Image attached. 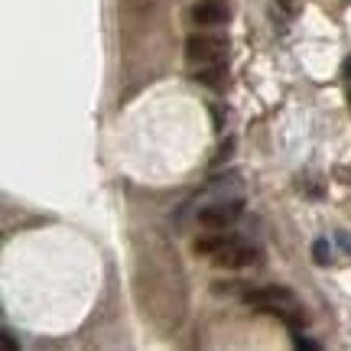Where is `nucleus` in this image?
<instances>
[{
  "label": "nucleus",
  "instance_id": "1",
  "mask_svg": "<svg viewBox=\"0 0 351 351\" xmlns=\"http://www.w3.org/2000/svg\"><path fill=\"white\" fill-rule=\"evenodd\" d=\"M244 302L254 306V309H263V313H276L287 326H300L302 322V309L296 296L289 293L287 287H261V289H251V293H244Z\"/></svg>",
  "mask_w": 351,
  "mask_h": 351
},
{
  "label": "nucleus",
  "instance_id": "2",
  "mask_svg": "<svg viewBox=\"0 0 351 351\" xmlns=\"http://www.w3.org/2000/svg\"><path fill=\"white\" fill-rule=\"evenodd\" d=\"M225 56H228V39L221 36H189L186 43L189 62H199V65L225 62Z\"/></svg>",
  "mask_w": 351,
  "mask_h": 351
},
{
  "label": "nucleus",
  "instance_id": "3",
  "mask_svg": "<svg viewBox=\"0 0 351 351\" xmlns=\"http://www.w3.org/2000/svg\"><path fill=\"white\" fill-rule=\"evenodd\" d=\"M218 267H228V270H241V267H251V263L261 261V247H254L247 241H228L221 251L212 257Z\"/></svg>",
  "mask_w": 351,
  "mask_h": 351
},
{
  "label": "nucleus",
  "instance_id": "4",
  "mask_svg": "<svg viewBox=\"0 0 351 351\" xmlns=\"http://www.w3.org/2000/svg\"><path fill=\"white\" fill-rule=\"evenodd\" d=\"M241 212H244V202L225 199V202H215V205H205L199 212V221L205 228H228L231 221H238Z\"/></svg>",
  "mask_w": 351,
  "mask_h": 351
},
{
  "label": "nucleus",
  "instance_id": "5",
  "mask_svg": "<svg viewBox=\"0 0 351 351\" xmlns=\"http://www.w3.org/2000/svg\"><path fill=\"white\" fill-rule=\"evenodd\" d=\"M189 16H192V23H199V26H221L228 20V10L221 3H215V0H202V3L192 7Z\"/></svg>",
  "mask_w": 351,
  "mask_h": 351
},
{
  "label": "nucleus",
  "instance_id": "6",
  "mask_svg": "<svg viewBox=\"0 0 351 351\" xmlns=\"http://www.w3.org/2000/svg\"><path fill=\"white\" fill-rule=\"evenodd\" d=\"M195 82H202V85H208V88H221L225 85V69H221V62H208L205 69H199V72H195Z\"/></svg>",
  "mask_w": 351,
  "mask_h": 351
},
{
  "label": "nucleus",
  "instance_id": "7",
  "mask_svg": "<svg viewBox=\"0 0 351 351\" xmlns=\"http://www.w3.org/2000/svg\"><path fill=\"white\" fill-rule=\"evenodd\" d=\"M228 241H234V234H225V231H221V234H212V238H199L195 241V251L199 254H218L221 251V247H225Z\"/></svg>",
  "mask_w": 351,
  "mask_h": 351
},
{
  "label": "nucleus",
  "instance_id": "8",
  "mask_svg": "<svg viewBox=\"0 0 351 351\" xmlns=\"http://www.w3.org/2000/svg\"><path fill=\"white\" fill-rule=\"evenodd\" d=\"M313 261L319 263V267H326V263L332 261V247H328L326 238H319V241L313 244Z\"/></svg>",
  "mask_w": 351,
  "mask_h": 351
},
{
  "label": "nucleus",
  "instance_id": "9",
  "mask_svg": "<svg viewBox=\"0 0 351 351\" xmlns=\"http://www.w3.org/2000/svg\"><path fill=\"white\" fill-rule=\"evenodd\" d=\"M293 345H296V348H306V351H315V348H319V345H315V341L302 339V335H296V339H293Z\"/></svg>",
  "mask_w": 351,
  "mask_h": 351
},
{
  "label": "nucleus",
  "instance_id": "10",
  "mask_svg": "<svg viewBox=\"0 0 351 351\" xmlns=\"http://www.w3.org/2000/svg\"><path fill=\"white\" fill-rule=\"evenodd\" d=\"M339 244H341V247H345V251L351 254V234H348V231H339Z\"/></svg>",
  "mask_w": 351,
  "mask_h": 351
},
{
  "label": "nucleus",
  "instance_id": "11",
  "mask_svg": "<svg viewBox=\"0 0 351 351\" xmlns=\"http://www.w3.org/2000/svg\"><path fill=\"white\" fill-rule=\"evenodd\" d=\"M3 345H7V348H16V339H13L10 332H3Z\"/></svg>",
  "mask_w": 351,
  "mask_h": 351
},
{
  "label": "nucleus",
  "instance_id": "12",
  "mask_svg": "<svg viewBox=\"0 0 351 351\" xmlns=\"http://www.w3.org/2000/svg\"><path fill=\"white\" fill-rule=\"evenodd\" d=\"M348 108H351V91H348Z\"/></svg>",
  "mask_w": 351,
  "mask_h": 351
}]
</instances>
